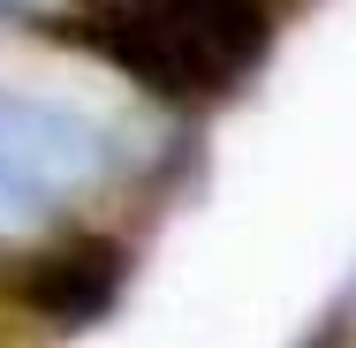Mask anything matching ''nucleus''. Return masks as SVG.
I'll return each instance as SVG.
<instances>
[{"label": "nucleus", "instance_id": "3", "mask_svg": "<svg viewBox=\"0 0 356 348\" xmlns=\"http://www.w3.org/2000/svg\"><path fill=\"white\" fill-rule=\"evenodd\" d=\"M122 273H129V250L122 242H83V250H61V258H46L31 273V303L46 318H61V326H83V318H99L114 303Z\"/></svg>", "mask_w": 356, "mask_h": 348}, {"label": "nucleus", "instance_id": "1", "mask_svg": "<svg viewBox=\"0 0 356 348\" xmlns=\"http://www.w3.org/2000/svg\"><path fill=\"white\" fill-rule=\"evenodd\" d=\"M76 23L152 91H227L273 46V0H83Z\"/></svg>", "mask_w": 356, "mask_h": 348}, {"label": "nucleus", "instance_id": "2", "mask_svg": "<svg viewBox=\"0 0 356 348\" xmlns=\"http://www.w3.org/2000/svg\"><path fill=\"white\" fill-rule=\"evenodd\" d=\"M114 129L76 114L61 99H31V91H8L0 83V174L31 197V205L61 212L91 190L114 182Z\"/></svg>", "mask_w": 356, "mask_h": 348}]
</instances>
